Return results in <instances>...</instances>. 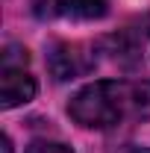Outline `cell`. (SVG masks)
Instances as JSON below:
<instances>
[{
    "mask_svg": "<svg viewBox=\"0 0 150 153\" xmlns=\"http://www.w3.org/2000/svg\"><path fill=\"white\" fill-rule=\"evenodd\" d=\"M68 115L88 130H115L150 118V82L147 79H97L79 88Z\"/></svg>",
    "mask_w": 150,
    "mask_h": 153,
    "instance_id": "1",
    "label": "cell"
},
{
    "mask_svg": "<svg viewBox=\"0 0 150 153\" xmlns=\"http://www.w3.org/2000/svg\"><path fill=\"white\" fill-rule=\"evenodd\" d=\"M27 50L18 44H9L3 53V68H0V103L3 109H15L21 103H30L36 97V79L27 71Z\"/></svg>",
    "mask_w": 150,
    "mask_h": 153,
    "instance_id": "2",
    "label": "cell"
},
{
    "mask_svg": "<svg viewBox=\"0 0 150 153\" xmlns=\"http://www.w3.org/2000/svg\"><path fill=\"white\" fill-rule=\"evenodd\" d=\"M47 68L59 82H65V79H76V76L88 74L94 68V56H88L79 44H62L59 41L47 53Z\"/></svg>",
    "mask_w": 150,
    "mask_h": 153,
    "instance_id": "3",
    "label": "cell"
},
{
    "mask_svg": "<svg viewBox=\"0 0 150 153\" xmlns=\"http://www.w3.org/2000/svg\"><path fill=\"white\" fill-rule=\"evenodd\" d=\"M106 9H109V0H62V15L76 21L103 18Z\"/></svg>",
    "mask_w": 150,
    "mask_h": 153,
    "instance_id": "4",
    "label": "cell"
},
{
    "mask_svg": "<svg viewBox=\"0 0 150 153\" xmlns=\"http://www.w3.org/2000/svg\"><path fill=\"white\" fill-rule=\"evenodd\" d=\"M33 3V12L38 18H53V15H62V0H30Z\"/></svg>",
    "mask_w": 150,
    "mask_h": 153,
    "instance_id": "5",
    "label": "cell"
},
{
    "mask_svg": "<svg viewBox=\"0 0 150 153\" xmlns=\"http://www.w3.org/2000/svg\"><path fill=\"white\" fill-rule=\"evenodd\" d=\"M27 153H74L71 147H65V144H59V141H33Z\"/></svg>",
    "mask_w": 150,
    "mask_h": 153,
    "instance_id": "6",
    "label": "cell"
},
{
    "mask_svg": "<svg viewBox=\"0 0 150 153\" xmlns=\"http://www.w3.org/2000/svg\"><path fill=\"white\" fill-rule=\"evenodd\" d=\"M124 153H150V150H147V147H127Z\"/></svg>",
    "mask_w": 150,
    "mask_h": 153,
    "instance_id": "7",
    "label": "cell"
},
{
    "mask_svg": "<svg viewBox=\"0 0 150 153\" xmlns=\"http://www.w3.org/2000/svg\"><path fill=\"white\" fill-rule=\"evenodd\" d=\"M3 153H12V141H9L6 135H3Z\"/></svg>",
    "mask_w": 150,
    "mask_h": 153,
    "instance_id": "8",
    "label": "cell"
}]
</instances>
